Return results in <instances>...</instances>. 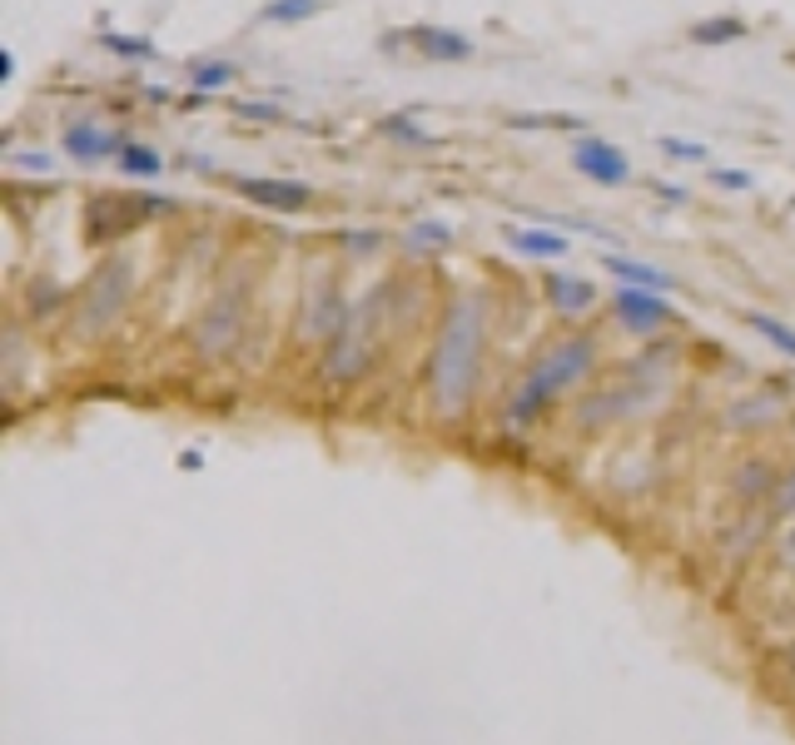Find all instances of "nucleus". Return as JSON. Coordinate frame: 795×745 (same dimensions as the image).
I'll use <instances>...</instances> for the list:
<instances>
[{
    "instance_id": "nucleus-1",
    "label": "nucleus",
    "mask_w": 795,
    "mask_h": 745,
    "mask_svg": "<svg viewBox=\"0 0 795 745\" xmlns=\"http://www.w3.org/2000/svg\"><path fill=\"white\" fill-rule=\"evenodd\" d=\"M487 358V298L483 294H453L443 304L438 334H433L428 354V408L438 423H463L477 403V383H483Z\"/></svg>"
},
{
    "instance_id": "nucleus-2",
    "label": "nucleus",
    "mask_w": 795,
    "mask_h": 745,
    "mask_svg": "<svg viewBox=\"0 0 795 745\" xmlns=\"http://www.w3.org/2000/svg\"><path fill=\"white\" fill-rule=\"evenodd\" d=\"M597 358H602V338L587 334V328H572V334L553 338V344L523 368V378L513 383V393H507L503 433H533L567 393H577L582 383H587V372L597 368Z\"/></svg>"
},
{
    "instance_id": "nucleus-3",
    "label": "nucleus",
    "mask_w": 795,
    "mask_h": 745,
    "mask_svg": "<svg viewBox=\"0 0 795 745\" xmlns=\"http://www.w3.org/2000/svg\"><path fill=\"white\" fill-rule=\"evenodd\" d=\"M378 304H384V289H374L368 298H358V304H348V318L344 328H338V338L324 348V378L334 383V388H348V383H358L368 368H374V338H378Z\"/></svg>"
},
{
    "instance_id": "nucleus-4",
    "label": "nucleus",
    "mask_w": 795,
    "mask_h": 745,
    "mask_svg": "<svg viewBox=\"0 0 795 745\" xmlns=\"http://www.w3.org/2000/svg\"><path fill=\"white\" fill-rule=\"evenodd\" d=\"M169 209H175V199H165V195H115V189H100V195H90V205H85V239L90 244L125 239V234L145 229V224L169 215Z\"/></svg>"
},
{
    "instance_id": "nucleus-5",
    "label": "nucleus",
    "mask_w": 795,
    "mask_h": 745,
    "mask_svg": "<svg viewBox=\"0 0 795 745\" xmlns=\"http://www.w3.org/2000/svg\"><path fill=\"white\" fill-rule=\"evenodd\" d=\"M130 289H135V264L130 259H105L80 294V334L85 338L110 334V328L120 324L125 304H130Z\"/></svg>"
},
{
    "instance_id": "nucleus-6",
    "label": "nucleus",
    "mask_w": 795,
    "mask_h": 745,
    "mask_svg": "<svg viewBox=\"0 0 795 745\" xmlns=\"http://www.w3.org/2000/svg\"><path fill=\"white\" fill-rule=\"evenodd\" d=\"M348 318V298L344 284H338V269H324V279H314L304 289V308H299V344H318L328 348L338 338Z\"/></svg>"
},
{
    "instance_id": "nucleus-7",
    "label": "nucleus",
    "mask_w": 795,
    "mask_h": 745,
    "mask_svg": "<svg viewBox=\"0 0 795 745\" xmlns=\"http://www.w3.org/2000/svg\"><path fill=\"white\" fill-rule=\"evenodd\" d=\"M239 324H244V298L235 284H219V294L209 298L205 318L195 324V348L205 358H229L239 348Z\"/></svg>"
},
{
    "instance_id": "nucleus-8",
    "label": "nucleus",
    "mask_w": 795,
    "mask_h": 745,
    "mask_svg": "<svg viewBox=\"0 0 795 745\" xmlns=\"http://www.w3.org/2000/svg\"><path fill=\"white\" fill-rule=\"evenodd\" d=\"M239 199L259 209H274V215H304L314 205V185L309 179H284V175H235L229 179Z\"/></svg>"
},
{
    "instance_id": "nucleus-9",
    "label": "nucleus",
    "mask_w": 795,
    "mask_h": 745,
    "mask_svg": "<svg viewBox=\"0 0 795 745\" xmlns=\"http://www.w3.org/2000/svg\"><path fill=\"white\" fill-rule=\"evenodd\" d=\"M572 169H577L582 179H592L597 189H622L632 179L627 149L602 140V135H582V140L572 145Z\"/></svg>"
},
{
    "instance_id": "nucleus-10",
    "label": "nucleus",
    "mask_w": 795,
    "mask_h": 745,
    "mask_svg": "<svg viewBox=\"0 0 795 745\" xmlns=\"http://www.w3.org/2000/svg\"><path fill=\"white\" fill-rule=\"evenodd\" d=\"M612 318H617L627 334L652 338V334H662V328L672 324L676 308H672V298H666V294H652V289H617V294H612Z\"/></svg>"
},
{
    "instance_id": "nucleus-11",
    "label": "nucleus",
    "mask_w": 795,
    "mask_h": 745,
    "mask_svg": "<svg viewBox=\"0 0 795 745\" xmlns=\"http://www.w3.org/2000/svg\"><path fill=\"white\" fill-rule=\"evenodd\" d=\"M543 294H547V304H553V314L572 318V324L597 308V284L577 279V274H562V269H543Z\"/></svg>"
},
{
    "instance_id": "nucleus-12",
    "label": "nucleus",
    "mask_w": 795,
    "mask_h": 745,
    "mask_svg": "<svg viewBox=\"0 0 795 745\" xmlns=\"http://www.w3.org/2000/svg\"><path fill=\"white\" fill-rule=\"evenodd\" d=\"M503 244L517 254V259H533V264H562L572 254V239L557 229H533V224H507Z\"/></svg>"
},
{
    "instance_id": "nucleus-13",
    "label": "nucleus",
    "mask_w": 795,
    "mask_h": 745,
    "mask_svg": "<svg viewBox=\"0 0 795 745\" xmlns=\"http://www.w3.org/2000/svg\"><path fill=\"white\" fill-rule=\"evenodd\" d=\"M597 269H607L622 289H652V294H672L676 289V274H666L662 264L632 259V254H597Z\"/></svg>"
},
{
    "instance_id": "nucleus-14",
    "label": "nucleus",
    "mask_w": 795,
    "mask_h": 745,
    "mask_svg": "<svg viewBox=\"0 0 795 745\" xmlns=\"http://www.w3.org/2000/svg\"><path fill=\"white\" fill-rule=\"evenodd\" d=\"M413 50H418L423 60H438V66H458V60H473V40L463 36V30H448V26H413L408 36Z\"/></svg>"
},
{
    "instance_id": "nucleus-15",
    "label": "nucleus",
    "mask_w": 795,
    "mask_h": 745,
    "mask_svg": "<svg viewBox=\"0 0 795 745\" xmlns=\"http://www.w3.org/2000/svg\"><path fill=\"white\" fill-rule=\"evenodd\" d=\"M60 149H66L70 159H80V165H95V159H120L125 135H110V130H100L95 120H80V125H70V130L60 135Z\"/></svg>"
},
{
    "instance_id": "nucleus-16",
    "label": "nucleus",
    "mask_w": 795,
    "mask_h": 745,
    "mask_svg": "<svg viewBox=\"0 0 795 745\" xmlns=\"http://www.w3.org/2000/svg\"><path fill=\"white\" fill-rule=\"evenodd\" d=\"M781 473H786V467H776L771 457H751V463L736 467L731 493H736L746 507H771V497H776V487H781Z\"/></svg>"
},
{
    "instance_id": "nucleus-17",
    "label": "nucleus",
    "mask_w": 795,
    "mask_h": 745,
    "mask_svg": "<svg viewBox=\"0 0 795 745\" xmlns=\"http://www.w3.org/2000/svg\"><path fill=\"white\" fill-rule=\"evenodd\" d=\"M786 413V398H766V393H746L726 408V428L731 433H751V428H766Z\"/></svg>"
},
{
    "instance_id": "nucleus-18",
    "label": "nucleus",
    "mask_w": 795,
    "mask_h": 745,
    "mask_svg": "<svg viewBox=\"0 0 795 745\" xmlns=\"http://www.w3.org/2000/svg\"><path fill=\"white\" fill-rule=\"evenodd\" d=\"M751 26L741 16H712V20H696L692 30H686V40L692 46H736V40H746Z\"/></svg>"
},
{
    "instance_id": "nucleus-19",
    "label": "nucleus",
    "mask_w": 795,
    "mask_h": 745,
    "mask_svg": "<svg viewBox=\"0 0 795 745\" xmlns=\"http://www.w3.org/2000/svg\"><path fill=\"white\" fill-rule=\"evenodd\" d=\"M746 328H751L756 338H766V344L776 348L781 358H795V328L786 324V318L766 314V308H751V314H746Z\"/></svg>"
},
{
    "instance_id": "nucleus-20",
    "label": "nucleus",
    "mask_w": 795,
    "mask_h": 745,
    "mask_svg": "<svg viewBox=\"0 0 795 745\" xmlns=\"http://www.w3.org/2000/svg\"><path fill=\"white\" fill-rule=\"evenodd\" d=\"M120 175L125 179H159L165 175V155L159 149H150V145H140V140H125V149H120Z\"/></svg>"
},
{
    "instance_id": "nucleus-21",
    "label": "nucleus",
    "mask_w": 795,
    "mask_h": 745,
    "mask_svg": "<svg viewBox=\"0 0 795 745\" xmlns=\"http://www.w3.org/2000/svg\"><path fill=\"white\" fill-rule=\"evenodd\" d=\"M235 80H239V66H235V60H219V56L189 60V85H195L199 95H215V90H225V85H235Z\"/></svg>"
},
{
    "instance_id": "nucleus-22",
    "label": "nucleus",
    "mask_w": 795,
    "mask_h": 745,
    "mask_svg": "<svg viewBox=\"0 0 795 745\" xmlns=\"http://www.w3.org/2000/svg\"><path fill=\"white\" fill-rule=\"evenodd\" d=\"M403 244H408V249H418V254H438V249H448V244H453V229L443 219H418L408 234H403Z\"/></svg>"
},
{
    "instance_id": "nucleus-23",
    "label": "nucleus",
    "mask_w": 795,
    "mask_h": 745,
    "mask_svg": "<svg viewBox=\"0 0 795 745\" xmlns=\"http://www.w3.org/2000/svg\"><path fill=\"white\" fill-rule=\"evenodd\" d=\"M309 16H318V0H269L259 10V20H269V26H299Z\"/></svg>"
},
{
    "instance_id": "nucleus-24",
    "label": "nucleus",
    "mask_w": 795,
    "mask_h": 745,
    "mask_svg": "<svg viewBox=\"0 0 795 745\" xmlns=\"http://www.w3.org/2000/svg\"><path fill=\"white\" fill-rule=\"evenodd\" d=\"M100 46L115 50L120 60H155L159 46L155 40H135V36H115V30H100Z\"/></svg>"
},
{
    "instance_id": "nucleus-25",
    "label": "nucleus",
    "mask_w": 795,
    "mask_h": 745,
    "mask_svg": "<svg viewBox=\"0 0 795 745\" xmlns=\"http://www.w3.org/2000/svg\"><path fill=\"white\" fill-rule=\"evenodd\" d=\"M656 149H662L666 159H682V165H706V145L702 140H682V135H662V140H656Z\"/></svg>"
},
{
    "instance_id": "nucleus-26",
    "label": "nucleus",
    "mask_w": 795,
    "mask_h": 745,
    "mask_svg": "<svg viewBox=\"0 0 795 745\" xmlns=\"http://www.w3.org/2000/svg\"><path fill=\"white\" fill-rule=\"evenodd\" d=\"M384 135H394V140L398 145H433L428 140V130H423V125L418 120H413V110H403V115H388V120H384Z\"/></svg>"
},
{
    "instance_id": "nucleus-27",
    "label": "nucleus",
    "mask_w": 795,
    "mask_h": 745,
    "mask_svg": "<svg viewBox=\"0 0 795 745\" xmlns=\"http://www.w3.org/2000/svg\"><path fill=\"white\" fill-rule=\"evenodd\" d=\"M766 513H771V522H795V463L781 473V487H776Z\"/></svg>"
},
{
    "instance_id": "nucleus-28",
    "label": "nucleus",
    "mask_w": 795,
    "mask_h": 745,
    "mask_svg": "<svg viewBox=\"0 0 795 745\" xmlns=\"http://www.w3.org/2000/svg\"><path fill=\"white\" fill-rule=\"evenodd\" d=\"M712 185H716V189H726V195H751V189H756V179H751V169L712 165Z\"/></svg>"
},
{
    "instance_id": "nucleus-29",
    "label": "nucleus",
    "mask_w": 795,
    "mask_h": 745,
    "mask_svg": "<svg viewBox=\"0 0 795 745\" xmlns=\"http://www.w3.org/2000/svg\"><path fill=\"white\" fill-rule=\"evenodd\" d=\"M235 115H239V120H249V125H284V120H289V110H279V105H264V100H239Z\"/></svg>"
},
{
    "instance_id": "nucleus-30",
    "label": "nucleus",
    "mask_w": 795,
    "mask_h": 745,
    "mask_svg": "<svg viewBox=\"0 0 795 745\" xmlns=\"http://www.w3.org/2000/svg\"><path fill=\"white\" fill-rule=\"evenodd\" d=\"M771 557H776L781 572H795V522H786V527L771 537Z\"/></svg>"
},
{
    "instance_id": "nucleus-31",
    "label": "nucleus",
    "mask_w": 795,
    "mask_h": 745,
    "mask_svg": "<svg viewBox=\"0 0 795 745\" xmlns=\"http://www.w3.org/2000/svg\"><path fill=\"white\" fill-rule=\"evenodd\" d=\"M652 189L662 205H692V189H686L682 179H652Z\"/></svg>"
},
{
    "instance_id": "nucleus-32",
    "label": "nucleus",
    "mask_w": 795,
    "mask_h": 745,
    "mask_svg": "<svg viewBox=\"0 0 795 745\" xmlns=\"http://www.w3.org/2000/svg\"><path fill=\"white\" fill-rule=\"evenodd\" d=\"M10 169H36V175H46L50 155H46V149H40V155H20V149H10Z\"/></svg>"
},
{
    "instance_id": "nucleus-33",
    "label": "nucleus",
    "mask_w": 795,
    "mask_h": 745,
    "mask_svg": "<svg viewBox=\"0 0 795 745\" xmlns=\"http://www.w3.org/2000/svg\"><path fill=\"white\" fill-rule=\"evenodd\" d=\"M344 244H348L354 254H374L378 244H384V234H374V229H368V234H344Z\"/></svg>"
},
{
    "instance_id": "nucleus-34",
    "label": "nucleus",
    "mask_w": 795,
    "mask_h": 745,
    "mask_svg": "<svg viewBox=\"0 0 795 745\" xmlns=\"http://www.w3.org/2000/svg\"><path fill=\"white\" fill-rule=\"evenodd\" d=\"M185 165H189V169H199V175H215V159H209V155H189Z\"/></svg>"
},
{
    "instance_id": "nucleus-35",
    "label": "nucleus",
    "mask_w": 795,
    "mask_h": 745,
    "mask_svg": "<svg viewBox=\"0 0 795 745\" xmlns=\"http://www.w3.org/2000/svg\"><path fill=\"white\" fill-rule=\"evenodd\" d=\"M781 670H786V676L795 681V646H786V652H781Z\"/></svg>"
}]
</instances>
